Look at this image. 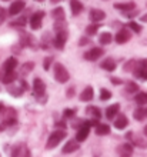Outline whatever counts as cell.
Masks as SVG:
<instances>
[{
  "label": "cell",
  "mask_w": 147,
  "mask_h": 157,
  "mask_svg": "<svg viewBox=\"0 0 147 157\" xmlns=\"http://www.w3.org/2000/svg\"><path fill=\"white\" fill-rule=\"evenodd\" d=\"M33 91H34L36 97H41V96H44L46 84H44V82H43L40 77H36L34 80H33Z\"/></svg>",
  "instance_id": "5b68a950"
},
{
  "label": "cell",
  "mask_w": 147,
  "mask_h": 157,
  "mask_svg": "<svg viewBox=\"0 0 147 157\" xmlns=\"http://www.w3.org/2000/svg\"><path fill=\"white\" fill-rule=\"evenodd\" d=\"M23 90H25V89H23V87H10V89H9V93H10V94L12 96H20L21 93H23Z\"/></svg>",
  "instance_id": "d6a6232c"
},
{
  "label": "cell",
  "mask_w": 147,
  "mask_h": 157,
  "mask_svg": "<svg viewBox=\"0 0 147 157\" xmlns=\"http://www.w3.org/2000/svg\"><path fill=\"white\" fill-rule=\"evenodd\" d=\"M102 69H104V70H107V71L116 70V63H114V60H113V59H106V60L102 63Z\"/></svg>",
  "instance_id": "d4e9b609"
},
{
  "label": "cell",
  "mask_w": 147,
  "mask_h": 157,
  "mask_svg": "<svg viewBox=\"0 0 147 157\" xmlns=\"http://www.w3.org/2000/svg\"><path fill=\"white\" fill-rule=\"evenodd\" d=\"M79 147H80V146H79V141L77 140H69L64 146H63V150H61V151H63L64 154L74 153L76 150H79Z\"/></svg>",
  "instance_id": "9a60e30c"
},
{
  "label": "cell",
  "mask_w": 147,
  "mask_h": 157,
  "mask_svg": "<svg viewBox=\"0 0 147 157\" xmlns=\"http://www.w3.org/2000/svg\"><path fill=\"white\" fill-rule=\"evenodd\" d=\"M130 33L127 32L126 29L120 30V32H117V34H116V43H118V44H124V43H127V41L130 40Z\"/></svg>",
  "instance_id": "ac0fdd59"
},
{
  "label": "cell",
  "mask_w": 147,
  "mask_h": 157,
  "mask_svg": "<svg viewBox=\"0 0 147 157\" xmlns=\"http://www.w3.org/2000/svg\"><path fill=\"white\" fill-rule=\"evenodd\" d=\"M25 25H26V17H20V19H17V20L10 23L12 27H19V26H25Z\"/></svg>",
  "instance_id": "8d00e7d4"
},
{
  "label": "cell",
  "mask_w": 147,
  "mask_h": 157,
  "mask_svg": "<svg viewBox=\"0 0 147 157\" xmlns=\"http://www.w3.org/2000/svg\"><path fill=\"white\" fill-rule=\"evenodd\" d=\"M89 134H90V123L89 121H84V124L77 130L76 140H77L79 143H82V141H84L87 137H89Z\"/></svg>",
  "instance_id": "8992f818"
},
{
  "label": "cell",
  "mask_w": 147,
  "mask_h": 157,
  "mask_svg": "<svg viewBox=\"0 0 147 157\" xmlns=\"http://www.w3.org/2000/svg\"><path fill=\"white\" fill-rule=\"evenodd\" d=\"M94 157H96V156H94Z\"/></svg>",
  "instance_id": "f5cc1de1"
},
{
  "label": "cell",
  "mask_w": 147,
  "mask_h": 157,
  "mask_svg": "<svg viewBox=\"0 0 147 157\" xmlns=\"http://www.w3.org/2000/svg\"><path fill=\"white\" fill-rule=\"evenodd\" d=\"M104 17H106V13L100 10V9H91L89 13V19L93 23H99V21L104 20Z\"/></svg>",
  "instance_id": "7c38bea8"
},
{
  "label": "cell",
  "mask_w": 147,
  "mask_h": 157,
  "mask_svg": "<svg viewBox=\"0 0 147 157\" xmlns=\"http://www.w3.org/2000/svg\"><path fill=\"white\" fill-rule=\"evenodd\" d=\"M136 103L140 104V106H144V104H147V93L146 91H140V93H137L134 97Z\"/></svg>",
  "instance_id": "83f0119b"
},
{
  "label": "cell",
  "mask_w": 147,
  "mask_h": 157,
  "mask_svg": "<svg viewBox=\"0 0 147 157\" xmlns=\"http://www.w3.org/2000/svg\"><path fill=\"white\" fill-rule=\"evenodd\" d=\"M52 17H53L56 21H60V20H64V9L63 7H56L53 9V12H52Z\"/></svg>",
  "instance_id": "603a6c76"
},
{
  "label": "cell",
  "mask_w": 147,
  "mask_h": 157,
  "mask_svg": "<svg viewBox=\"0 0 147 157\" xmlns=\"http://www.w3.org/2000/svg\"><path fill=\"white\" fill-rule=\"evenodd\" d=\"M133 116H134L136 120H139V121H141V120H146L147 119V107H139V109H136L134 113H133Z\"/></svg>",
  "instance_id": "7402d4cb"
},
{
  "label": "cell",
  "mask_w": 147,
  "mask_h": 157,
  "mask_svg": "<svg viewBox=\"0 0 147 157\" xmlns=\"http://www.w3.org/2000/svg\"><path fill=\"white\" fill-rule=\"evenodd\" d=\"M126 137L129 139V140H131V144L133 146H139V147H141V149H147V140H144L143 137L136 136L133 132L127 133Z\"/></svg>",
  "instance_id": "9c48e42d"
},
{
  "label": "cell",
  "mask_w": 147,
  "mask_h": 157,
  "mask_svg": "<svg viewBox=\"0 0 147 157\" xmlns=\"http://www.w3.org/2000/svg\"><path fill=\"white\" fill-rule=\"evenodd\" d=\"M69 4H70V10H72V14H73V16L80 14V13L83 12V9H84V6H83V3L80 0H70Z\"/></svg>",
  "instance_id": "5bb4252c"
},
{
  "label": "cell",
  "mask_w": 147,
  "mask_h": 157,
  "mask_svg": "<svg viewBox=\"0 0 147 157\" xmlns=\"http://www.w3.org/2000/svg\"><path fill=\"white\" fill-rule=\"evenodd\" d=\"M129 29L136 32V33H140L141 32V26L139 23H136V21H129Z\"/></svg>",
  "instance_id": "836d02e7"
},
{
  "label": "cell",
  "mask_w": 147,
  "mask_h": 157,
  "mask_svg": "<svg viewBox=\"0 0 147 157\" xmlns=\"http://www.w3.org/2000/svg\"><path fill=\"white\" fill-rule=\"evenodd\" d=\"M100 29V25H90L86 27V34L87 36H94V34L97 33V30Z\"/></svg>",
  "instance_id": "f546056e"
},
{
  "label": "cell",
  "mask_w": 147,
  "mask_h": 157,
  "mask_svg": "<svg viewBox=\"0 0 147 157\" xmlns=\"http://www.w3.org/2000/svg\"><path fill=\"white\" fill-rule=\"evenodd\" d=\"M141 20H143V21H147V14H144V16L141 17Z\"/></svg>",
  "instance_id": "7dc6e473"
},
{
  "label": "cell",
  "mask_w": 147,
  "mask_h": 157,
  "mask_svg": "<svg viewBox=\"0 0 147 157\" xmlns=\"http://www.w3.org/2000/svg\"><path fill=\"white\" fill-rule=\"evenodd\" d=\"M63 116H64L66 119H72V117L74 116V110L73 109H66L64 112H63Z\"/></svg>",
  "instance_id": "f35d334b"
},
{
  "label": "cell",
  "mask_w": 147,
  "mask_h": 157,
  "mask_svg": "<svg viewBox=\"0 0 147 157\" xmlns=\"http://www.w3.org/2000/svg\"><path fill=\"white\" fill-rule=\"evenodd\" d=\"M64 137H66V132H64V130H54V132L49 136V139H47L46 149H47V150L54 149L56 146L60 144V141L63 140Z\"/></svg>",
  "instance_id": "7a4b0ae2"
},
{
  "label": "cell",
  "mask_w": 147,
  "mask_h": 157,
  "mask_svg": "<svg viewBox=\"0 0 147 157\" xmlns=\"http://www.w3.org/2000/svg\"><path fill=\"white\" fill-rule=\"evenodd\" d=\"M93 96H94V91H93V87L91 86H87L86 89H83L82 94H80V100L82 101H91L93 100Z\"/></svg>",
  "instance_id": "d6986e66"
},
{
  "label": "cell",
  "mask_w": 147,
  "mask_h": 157,
  "mask_svg": "<svg viewBox=\"0 0 147 157\" xmlns=\"http://www.w3.org/2000/svg\"><path fill=\"white\" fill-rule=\"evenodd\" d=\"M137 64H139V62H136V60H130V62H127L126 64H124L123 70L124 71H134L136 67H137Z\"/></svg>",
  "instance_id": "f1b7e54d"
},
{
  "label": "cell",
  "mask_w": 147,
  "mask_h": 157,
  "mask_svg": "<svg viewBox=\"0 0 147 157\" xmlns=\"http://www.w3.org/2000/svg\"><path fill=\"white\" fill-rule=\"evenodd\" d=\"M111 99V93L109 90H106V89H102L100 90V100L102 101H106V100Z\"/></svg>",
  "instance_id": "1f68e13d"
},
{
  "label": "cell",
  "mask_w": 147,
  "mask_h": 157,
  "mask_svg": "<svg viewBox=\"0 0 147 157\" xmlns=\"http://www.w3.org/2000/svg\"><path fill=\"white\" fill-rule=\"evenodd\" d=\"M12 157H32V154H30V150L27 149V146L23 143H19L13 147Z\"/></svg>",
  "instance_id": "277c9868"
},
{
  "label": "cell",
  "mask_w": 147,
  "mask_h": 157,
  "mask_svg": "<svg viewBox=\"0 0 147 157\" xmlns=\"http://www.w3.org/2000/svg\"><path fill=\"white\" fill-rule=\"evenodd\" d=\"M103 54H104V50H103L102 47H93L91 50H89V52L84 53V59L90 60V62H94V60H97V59L102 57Z\"/></svg>",
  "instance_id": "52a82bcc"
},
{
  "label": "cell",
  "mask_w": 147,
  "mask_h": 157,
  "mask_svg": "<svg viewBox=\"0 0 147 157\" xmlns=\"http://www.w3.org/2000/svg\"><path fill=\"white\" fill-rule=\"evenodd\" d=\"M143 132H144V136L147 137V126H146V127H144V130H143Z\"/></svg>",
  "instance_id": "c3c4849f"
},
{
  "label": "cell",
  "mask_w": 147,
  "mask_h": 157,
  "mask_svg": "<svg viewBox=\"0 0 147 157\" xmlns=\"http://www.w3.org/2000/svg\"><path fill=\"white\" fill-rule=\"evenodd\" d=\"M76 94V90H74V87H69V89H67V91H66V96H67V97H73V96Z\"/></svg>",
  "instance_id": "ab89813d"
},
{
  "label": "cell",
  "mask_w": 147,
  "mask_h": 157,
  "mask_svg": "<svg viewBox=\"0 0 147 157\" xmlns=\"http://www.w3.org/2000/svg\"><path fill=\"white\" fill-rule=\"evenodd\" d=\"M17 64H19V62H17L16 57H9L7 60L4 62V64H3L4 73H10V71H14V69L17 67Z\"/></svg>",
  "instance_id": "2e32d148"
},
{
  "label": "cell",
  "mask_w": 147,
  "mask_h": 157,
  "mask_svg": "<svg viewBox=\"0 0 147 157\" xmlns=\"http://www.w3.org/2000/svg\"><path fill=\"white\" fill-rule=\"evenodd\" d=\"M54 78H56V82H59V83L69 82L70 75H69V71H67V69H66L61 63L54 64Z\"/></svg>",
  "instance_id": "3957f363"
},
{
  "label": "cell",
  "mask_w": 147,
  "mask_h": 157,
  "mask_svg": "<svg viewBox=\"0 0 147 157\" xmlns=\"http://www.w3.org/2000/svg\"><path fill=\"white\" fill-rule=\"evenodd\" d=\"M25 7H26V4L23 0H16V2H13V3L10 4V7H9V14H12V16L19 14Z\"/></svg>",
  "instance_id": "4fadbf2b"
},
{
  "label": "cell",
  "mask_w": 147,
  "mask_h": 157,
  "mask_svg": "<svg viewBox=\"0 0 147 157\" xmlns=\"http://www.w3.org/2000/svg\"><path fill=\"white\" fill-rule=\"evenodd\" d=\"M111 40H113V36H111V33H109V32L102 33V34H100V37H99V41H100L103 46H104V44H110Z\"/></svg>",
  "instance_id": "4316f807"
},
{
  "label": "cell",
  "mask_w": 147,
  "mask_h": 157,
  "mask_svg": "<svg viewBox=\"0 0 147 157\" xmlns=\"http://www.w3.org/2000/svg\"><path fill=\"white\" fill-rule=\"evenodd\" d=\"M114 9L122 10L124 13H129L131 10H136V3L134 2H126V3H114Z\"/></svg>",
  "instance_id": "e0dca14e"
},
{
  "label": "cell",
  "mask_w": 147,
  "mask_h": 157,
  "mask_svg": "<svg viewBox=\"0 0 147 157\" xmlns=\"http://www.w3.org/2000/svg\"><path fill=\"white\" fill-rule=\"evenodd\" d=\"M43 17H44V13L43 12H36L34 14H33L32 17H30V27H32L33 30H37L41 27V21H43Z\"/></svg>",
  "instance_id": "30bf717a"
},
{
  "label": "cell",
  "mask_w": 147,
  "mask_h": 157,
  "mask_svg": "<svg viewBox=\"0 0 147 157\" xmlns=\"http://www.w3.org/2000/svg\"><path fill=\"white\" fill-rule=\"evenodd\" d=\"M52 62H53V57H46V59H44V63H43V69H44L46 71L50 69V64H52Z\"/></svg>",
  "instance_id": "74e56055"
},
{
  "label": "cell",
  "mask_w": 147,
  "mask_h": 157,
  "mask_svg": "<svg viewBox=\"0 0 147 157\" xmlns=\"http://www.w3.org/2000/svg\"><path fill=\"white\" fill-rule=\"evenodd\" d=\"M118 110H120V104H118V103L109 106V107L106 109V117L109 120H113L118 114Z\"/></svg>",
  "instance_id": "ffe728a7"
},
{
  "label": "cell",
  "mask_w": 147,
  "mask_h": 157,
  "mask_svg": "<svg viewBox=\"0 0 147 157\" xmlns=\"http://www.w3.org/2000/svg\"><path fill=\"white\" fill-rule=\"evenodd\" d=\"M87 112L91 113V114H93V117H96V120H99L100 117H102V112H100V109H99V107H89V109H87Z\"/></svg>",
  "instance_id": "4dcf8cb0"
},
{
  "label": "cell",
  "mask_w": 147,
  "mask_h": 157,
  "mask_svg": "<svg viewBox=\"0 0 147 157\" xmlns=\"http://www.w3.org/2000/svg\"><path fill=\"white\" fill-rule=\"evenodd\" d=\"M96 133L99 136H107V134H110V126L106 123H100L96 127Z\"/></svg>",
  "instance_id": "cb8c5ba5"
},
{
  "label": "cell",
  "mask_w": 147,
  "mask_h": 157,
  "mask_svg": "<svg viewBox=\"0 0 147 157\" xmlns=\"http://www.w3.org/2000/svg\"><path fill=\"white\" fill-rule=\"evenodd\" d=\"M3 110H4V106H3V103H0V116L3 114Z\"/></svg>",
  "instance_id": "f6af8a7d"
},
{
  "label": "cell",
  "mask_w": 147,
  "mask_h": 157,
  "mask_svg": "<svg viewBox=\"0 0 147 157\" xmlns=\"http://www.w3.org/2000/svg\"><path fill=\"white\" fill-rule=\"evenodd\" d=\"M2 130H3V126H0V132H2Z\"/></svg>",
  "instance_id": "f907efd6"
},
{
  "label": "cell",
  "mask_w": 147,
  "mask_h": 157,
  "mask_svg": "<svg viewBox=\"0 0 147 157\" xmlns=\"http://www.w3.org/2000/svg\"><path fill=\"white\" fill-rule=\"evenodd\" d=\"M50 2H52V3H53V4H56V3H60L61 0H50Z\"/></svg>",
  "instance_id": "bcb514c9"
},
{
  "label": "cell",
  "mask_w": 147,
  "mask_h": 157,
  "mask_svg": "<svg viewBox=\"0 0 147 157\" xmlns=\"http://www.w3.org/2000/svg\"><path fill=\"white\" fill-rule=\"evenodd\" d=\"M110 80H111V83H113V84H122V80H120V78H114V77H111Z\"/></svg>",
  "instance_id": "ee69618b"
},
{
  "label": "cell",
  "mask_w": 147,
  "mask_h": 157,
  "mask_svg": "<svg viewBox=\"0 0 147 157\" xmlns=\"http://www.w3.org/2000/svg\"><path fill=\"white\" fill-rule=\"evenodd\" d=\"M134 76L139 78H143V80H147V59L139 62L134 70Z\"/></svg>",
  "instance_id": "ba28073f"
},
{
  "label": "cell",
  "mask_w": 147,
  "mask_h": 157,
  "mask_svg": "<svg viewBox=\"0 0 147 157\" xmlns=\"http://www.w3.org/2000/svg\"><path fill=\"white\" fill-rule=\"evenodd\" d=\"M129 93H136V91L139 90V86L136 84L134 82H129L127 83V89H126Z\"/></svg>",
  "instance_id": "d590c367"
},
{
  "label": "cell",
  "mask_w": 147,
  "mask_h": 157,
  "mask_svg": "<svg viewBox=\"0 0 147 157\" xmlns=\"http://www.w3.org/2000/svg\"><path fill=\"white\" fill-rule=\"evenodd\" d=\"M56 127H61V130H64L66 128L64 121H57V123H56Z\"/></svg>",
  "instance_id": "7bdbcfd3"
},
{
  "label": "cell",
  "mask_w": 147,
  "mask_h": 157,
  "mask_svg": "<svg viewBox=\"0 0 147 157\" xmlns=\"http://www.w3.org/2000/svg\"><path fill=\"white\" fill-rule=\"evenodd\" d=\"M54 29H56V39H54V46L57 49L63 50L64 49V44L67 41V29H66V25H64V20H60V21H56L54 25Z\"/></svg>",
  "instance_id": "6da1fadb"
},
{
  "label": "cell",
  "mask_w": 147,
  "mask_h": 157,
  "mask_svg": "<svg viewBox=\"0 0 147 157\" xmlns=\"http://www.w3.org/2000/svg\"><path fill=\"white\" fill-rule=\"evenodd\" d=\"M4 19H6V12L3 7H0V21H3Z\"/></svg>",
  "instance_id": "b9f144b4"
},
{
  "label": "cell",
  "mask_w": 147,
  "mask_h": 157,
  "mask_svg": "<svg viewBox=\"0 0 147 157\" xmlns=\"http://www.w3.org/2000/svg\"><path fill=\"white\" fill-rule=\"evenodd\" d=\"M36 2H39V3H41V2H44V0H36Z\"/></svg>",
  "instance_id": "681fc988"
},
{
  "label": "cell",
  "mask_w": 147,
  "mask_h": 157,
  "mask_svg": "<svg viewBox=\"0 0 147 157\" xmlns=\"http://www.w3.org/2000/svg\"><path fill=\"white\" fill-rule=\"evenodd\" d=\"M2 77H3V76H0V80H2Z\"/></svg>",
  "instance_id": "816d5d0a"
},
{
  "label": "cell",
  "mask_w": 147,
  "mask_h": 157,
  "mask_svg": "<svg viewBox=\"0 0 147 157\" xmlns=\"http://www.w3.org/2000/svg\"><path fill=\"white\" fill-rule=\"evenodd\" d=\"M89 43H90V40L87 37H82L80 40H79V44L80 46H86V44H89Z\"/></svg>",
  "instance_id": "60d3db41"
},
{
  "label": "cell",
  "mask_w": 147,
  "mask_h": 157,
  "mask_svg": "<svg viewBox=\"0 0 147 157\" xmlns=\"http://www.w3.org/2000/svg\"><path fill=\"white\" fill-rule=\"evenodd\" d=\"M16 78H17L16 73H14V71H10V73H4L3 77H2V82H3L4 84H10V83H13Z\"/></svg>",
  "instance_id": "484cf974"
},
{
  "label": "cell",
  "mask_w": 147,
  "mask_h": 157,
  "mask_svg": "<svg viewBox=\"0 0 147 157\" xmlns=\"http://www.w3.org/2000/svg\"><path fill=\"white\" fill-rule=\"evenodd\" d=\"M127 124H129V120H127V117L124 116V114H118L117 119L114 120V127L117 128V130H123V128H126Z\"/></svg>",
  "instance_id": "44dd1931"
},
{
  "label": "cell",
  "mask_w": 147,
  "mask_h": 157,
  "mask_svg": "<svg viewBox=\"0 0 147 157\" xmlns=\"http://www.w3.org/2000/svg\"><path fill=\"white\" fill-rule=\"evenodd\" d=\"M118 157H131L133 154V144L131 143H123L117 147Z\"/></svg>",
  "instance_id": "8fae6325"
},
{
  "label": "cell",
  "mask_w": 147,
  "mask_h": 157,
  "mask_svg": "<svg viewBox=\"0 0 147 157\" xmlns=\"http://www.w3.org/2000/svg\"><path fill=\"white\" fill-rule=\"evenodd\" d=\"M33 67H34V63H32V62L25 63V64H23V67H21V73H23V75H25V73L27 75L29 71L33 70Z\"/></svg>",
  "instance_id": "e575fe53"
}]
</instances>
